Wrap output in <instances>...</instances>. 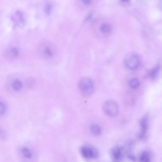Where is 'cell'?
Returning a JSON list of instances; mask_svg holds the SVG:
<instances>
[{
    "instance_id": "obj_1",
    "label": "cell",
    "mask_w": 162,
    "mask_h": 162,
    "mask_svg": "<svg viewBox=\"0 0 162 162\" xmlns=\"http://www.w3.org/2000/svg\"><path fill=\"white\" fill-rule=\"evenodd\" d=\"M79 91L82 94L86 97L92 95L94 90V85L93 81L88 77L81 78L78 83Z\"/></svg>"
},
{
    "instance_id": "obj_2",
    "label": "cell",
    "mask_w": 162,
    "mask_h": 162,
    "mask_svg": "<svg viewBox=\"0 0 162 162\" xmlns=\"http://www.w3.org/2000/svg\"><path fill=\"white\" fill-rule=\"evenodd\" d=\"M103 110L106 116L110 117H113L118 114L119 106L115 101L112 100H109L104 104Z\"/></svg>"
},
{
    "instance_id": "obj_3",
    "label": "cell",
    "mask_w": 162,
    "mask_h": 162,
    "mask_svg": "<svg viewBox=\"0 0 162 162\" xmlns=\"http://www.w3.org/2000/svg\"><path fill=\"white\" fill-rule=\"evenodd\" d=\"M140 63L138 56L134 53H128L124 58V63L125 67L130 70L137 69L139 66Z\"/></svg>"
},
{
    "instance_id": "obj_4",
    "label": "cell",
    "mask_w": 162,
    "mask_h": 162,
    "mask_svg": "<svg viewBox=\"0 0 162 162\" xmlns=\"http://www.w3.org/2000/svg\"><path fill=\"white\" fill-rule=\"evenodd\" d=\"M80 153L86 159H96L98 157V152L97 149L93 147L83 146L79 149Z\"/></svg>"
},
{
    "instance_id": "obj_5",
    "label": "cell",
    "mask_w": 162,
    "mask_h": 162,
    "mask_svg": "<svg viewBox=\"0 0 162 162\" xmlns=\"http://www.w3.org/2000/svg\"><path fill=\"white\" fill-rule=\"evenodd\" d=\"M55 48L51 44L47 42L41 45L40 51L42 57L49 59L54 55L56 51Z\"/></svg>"
},
{
    "instance_id": "obj_6",
    "label": "cell",
    "mask_w": 162,
    "mask_h": 162,
    "mask_svg": "<svg viewBox=\"0 0 162 162\" xmlns=\"http://www.w3.org/2000/svg\"><path fill=\"white\" fill-rule=\"evenodd\" d=\"M3 55L6 60L8 61H14L19 56V50L14 46H9L4 51Z\"/></svg>"
},
{
    "instance_id": "obj_7",
    "label": "cell",
    "mask_w": 162,
    "mask_h": 162,
    "mask_svg": "<svg viewBox=\"0 0 162 162\" xmlns=\"http://www.w3.org/2000/svg\"><path fill=\"white\" fill-rule=\"evenodd\" d=\"M149 116H144L140 121V131L138 134V137L141 139L145 138L149 129Z\"/></svg>"
},
{
    "instance_id": "obj_8",
    "label": "cell",
    "mask_w": 162,
    "mask_h": 162,
    "mask_svg": "<svg viewBox=\"0 0 162 162\" xmlns=\"http://www.w3.org/2000/svg\"><path fill=\"white\" fill-rule=\"evenodd\" d=\"M11 19L14 25L17 27H20L23 25L25 19L23 13L20 11L15 12L11 17Z\"/></svg>"
},
{
    "instance_id": "obj_9",
    "label": "cell",
    "mask_w": 162,
    "mask_h": 162,
    "mask_svg": "<svg viewBox=\"0 0 162 162\" xmlns=\"http://www.w3.org/2000/svg\"><path fill=\"white\" fill-rule=\"evenodd\" d=\"M111 155L112 158L115 160H120L122 155V149L119 147H114L111 150Z\"/></svg>"
},
{
    "instance_id": "obj_10",
    "label": "cell",
    "mask_w": 162,
    "mask_h": 162,
    "mask_svg": "<svg viewBox=\"0 0 162 162\" xmlns=\"http://www.w3.org/2000/svg\"><path fill=\"white\" fill-rule=\"evenodd\" d=\"M90 131L96 136H99L101 133L102 130L99 126L96 124H92L90 126Z\"/></svg>"
},
{
    "instance_id": "obj_11",
    "label": "cell",
    "mask_w": 162,
    "mask_h": 162,
    "mask_svg": "<svg viewBox=\"0 0 162 162\" xmlns=\"http://www.w3.org/2000/svg\"><path fill=\"white\" fill-rule=\"evenodd\" d=\"M12 85L14 90L17 92L20 91L23 87L22 82L20 80L17 79L13 81Z\"/></svg>"
},
{
    "instance_id": "obj_12",
    "label": "cell",
    "mask_w": 162,
    "mask_h": 162,
    "mask_svg": "<svg viewBox=\"0 0 162 162\" xmlns=\"http://www.w3.org/2000/svg\"><path fill=\"white\" fill-rule=\"evenodd\" d=\"M160 70V65L157 64L150 71L149 76L152 79H154L157 77Z\"/></svg>"
},
{
    "instance_id": "obj_13",
    "label": "cell",
    "mask_w": 162,
    "mask_h": 162,
    "mask_svg": "<svg viewBox=\"0 0 162 162\" xmlns=\"http://www.w3.org/2000/svg\"><path fill=\"white\" fill-rule=\"evenodd\" d=\"M140 159L142 162H150L151 156L149 153L147 151L142 152L140 156Z\"/></svg>"
},
{
    "instance_id": "obj_14",
    "label": "cell",
    "mask_w": 162,
    "mask_h": 162,
    "mask_svg": "<svg viewBox=\"0 0 162 162\" xmlns=\"http://www.w3.org/2000/svg\"><path fill=\"white\" fill-rule=\"evenodd\" d=\"M140 83L139 80L137 78L131 79L129 82L130 87L133 89H136L140 87Z\"/></svg>"
},
{
    "instance_id": "obj_15",
    "label": "cell",
    "mask_w": 162,
    "mask_h": 162,
    "mask_svg": "<svg viewBox=\"0 0 162 162\" xmlns=\"http://www.w3.org/2000/svg\"><path fill=\"white\" fill-rule=\"evenodd\" d=\"M101 31L103 33L107 34L111 31V27L110 24L107 23L103 24L101 27Z\"/></svg>"
},
{
    "instance_id": "obj_16",
    "label": "cell",
    "mask_w": 162,
    "mask_h": 162,
    "mask_svg": "<svg viewBox=\"0 0 162 162\" xmlns=\"http://www.w3.org/2000/svg\"><path fill=\"white\" fill-rule=\"evenodd\" d=\"M22 152L23 156L27 159H30L32 156L31 150L28 148H23L22 149Z\"/></svg>"
},
{
    "instance_id": "obj_17",
    "label": "cell",
    "mask_w": 162,
    "mask_h": 162,
    "mask_svg": "<svg viewBox=\"0 0 162 162\" xmlns=\"http://www.w3.org/2000/svg\"><path fill=\"white\" fill-rule=\"evenodd\" d=\"M35 81L34 79L30 78L28 79L26 81V85L29 88L33 87L35 84Z\"/></svg>"
},
{
    "instance_id": "obj_18",
    "label": "cell",
    "mask_w": 162,
    "mask_h": 162,
    "mask_svg": "<svg viewBox=\"0 0 162 162\" xmlns=\"http://www.w3.org/2000/svg\"><path fill=\"white\" fill-rule=\"evenodd\" d=\"M6 109L5 105L0 101V115L4 114L6 112Z\"/></svg>"
},
{
    "instance_id": "obj_19",
    "label": "cell",
    "mask_w": 162,
    "mask_h": 162,
    "mask_svg": "<svg viewBox=\"0 0 162 162\" xmlns=\"http://www.w3.org/2000/svg\"><path fill=\"white\" fill-rule=\"evenodd\" d=\"M45 10H46V13L47 14H49L51 11V6L50 5H48L46 7V9H45Z\"/></svg>"
},
{
    "instance_id": "obj_20",
    "label": "cell",
    "mask_w": 162,
    "mask_h": 162,
    "mask_svg": "<svg viewBox=\"0 0 162 162\" xmlns=\"http://www.w3.org/2000/svg\"><path fill=\"white\" fill-rule=\"evenodd\" d=\"M5 135L4 131L2 129L0 128V136H4Z\"/></svg>"
},
{
    "instance_id": "obj_21",
    "label": "cell",
    "mask_w": 162,
    "mask_h": 162,
    "mask_svg": "<svg viewBox=\"0 0 162 162\" xmlns=\"http://www.w3.org/2000/svg\"><path fill=\"white\" fill-rule=\"evenodd\" d=\"M129 157L130 159L131 160H132L134 162L136 161V158L133 156L131 155L129 156Z\"/></svg>"
}]
</instances>
